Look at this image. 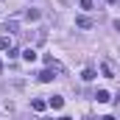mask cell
I'll list each match as a JSON object with an SVG mask.
<instances>
[{
	"mask_svg": "<svg viewBox=\"0 0 120 120\" xmlns=\"http://www.w3.org/2000/svg\"><path fill=\"white\" fill-rule=\"evenodd\" d=\"M45 64H48V67H50L56 75H64V64H61V61H56L53 56H45Z\"/></svg>",
	"mask_w": 120,
	"mask_h": 120,
	"instance_id": "6da1fadb",
	"label": "cell"
},
{
	"mask_svg": "<svg viewBox=\"0 0 120 120\" xmlns=\"http://www.w3.org/2000/svg\"><path fill=\"white\" fill-rule=\"evenodd\" d=\"M101 73H103L106 78H115V67H112V61H101Z\"/></svg>",
	"mask_w": 120,
	"mask_h": 120,
	"instance_id": "7a4b0ae2",
	"label": "cell"
},
{
	"mask_svg": "<svg viewBox=\"0 0 120 120\" xmlns=\"http://www.w3.org/2000/svg\"><path fill=\"white\" fill-rule=\"evenodd\" d=\"M53 78H59V75H53V70H50V67H45V70L39 73V81H45V84H48V81H53Z\"/></svg>",
	"mask_w": 120,
	"mask_h": 120,
	"instance_id": "3957f363",
	"label": "cell"
},
{
	"mask_svg": "<svg viewBox=\"0 0 120 120\" xmlns=\"http://www.w3.org/2000/svg\"><path fill=\"white\" fill-rule=\"evenodd\" d=\"M95 101H98V103H109V101H112V95H109L106 90H98V92H95Z\"/></svg>",
	"mask_w": 120,
	"mask_h": 120,
	"instance_id": "277c9868",
	"label": "cell"
},
{
	"mask_svg": "<svg viewBox=\"0 0 120 120\" xmlns=\"http://www.w3.org/2000/svg\"><path fill=\"white\" fill-rule=\"evenodd\" d=\"M45 106H48V103H45L42 98H34V101H31V109H34V112H45Z\"/></svg>",
	"mask_w": 120,
	"mask_h": 120,
	"instance_id": "5b68a950",
	"label": "cell"
},
{
	"mask_svg": "<svg viewBox=\"0 0 120 120\" xmlns=\"http://www.w3.org/2000/svg\"><path fill=\"white\" fill-rule=\"evenodd\" d=\"M75 25H78V28H92V20L81 14V17H75Z\"/></svg>",
	"mask_w": 120,
	"mask_h": 120,
	"instance_id": "8992f818",
	"label": "cell"
},
{
	"mask_svg": "<svg viewBox=\"0 0 120 120\" xmlns=\"http://www.w3.org/2000/svg\"><path fill=\"white\" fill-rule=\"evenodd\" d=\"M48 103H50L53 109H61V106H64V98H61V95H50V101H48Z\"/></svg>",
	"mask_w": 120,
	"mask_h": 120,
	"instance_id": "52a82bcc",
	"label": "cell"
},
{
	"mask_svg": "<svg viewBox=\"0 0 120 120\" xmlns=\"http://www.w3.org/2000/svg\"><path fill=\"white\" fill-rule=\"evenodd\" d=\"M22 59L25 61H36V50H34V48H25V50H22Z\"/></svg>",
	"mask_w": 120,
	"mask_h": 120,
	"instance_id": "ba28073f",
	"label": "cell"
},
{
	"mask_svg": "<svg viewBox=\"0 0 120 120\" xmlns=\"http://www.w3.org/2000/svg\"><path fill=\"white\" fill-rule=\"evenodd\" d=\"M14 42H11V36H0V50H8Z\"/></svg>",
	"mask_w": 120,
	"mask_h": 120,
	"instance_id": "9c48e42d",
	"label": "cell"
},
{
	"mask_svg": "<svg viewBox=\"0 0 120 120\" xmlns=\"http://www.w3.org/2000/svg\"><path fill=\"white\" fill-rule=\"evenodd\" d=\"M6 31H8V34H17V20H8V22H6Z\"/></svg>",
	"mask_w": 120,
	"mask_h": 120,
	"instance_id": "30bf717a",
	"label": "cell"
},
{
	"mask_svg": "<svg viewBox=\"0 0 120 120\" xmlns=\"http://www.w3.org/2000/svg\"><path fill=\"white\" fill-rule=\"evenodd\" d=\"M81 78H84V81H92V78H95V70H90V67H87V70L81 73Z\"/></svg>",
	"mask_w": 120,
	"mask_h": 120,
	"instance_id": "8fae6325",
	"label": "cell"
},
{
	"mask_svg": "<svg viewBox=\"0 0 120 120\" xmlns=\"http://www.w3.org/2000/svg\"><path fill=\"white\" fill-rule=\"evenodd\" d=\"M25 17H28V20H39V11H36V8H28Z\"/></svg>",
	"mask_w": 120,
	"mask_h": 120,
	"instance_id": "7c38bea8",
	"label": "cell"
},
{
	"mask_svg": "<svg viewBox=\"0 0 120 120\" xmlns=\"http://www.w3.org/2000/svg\"><path fill=\"white\" fill-rule=\"evenodd\" d=\"M81 8H87V11H90V8H92V0H81Z\"/></svg>",
	"mask_w": 120,
	"mask_h": 120,
	"instance_id": "4fadbf2b",
	"label": "cell"
},
{
	"mask_svg": "<svg viewBox=\"0 0 120 120\" xmlns=\"http://www.w3.org/2000/svg\"><path fill=\"white\" fill-rule=\"evenodd\" d=\"M115 28H117V31H120V20H117V22H115Z\"/></svg>",
	"mask_w": 120,
	"mask_h": 120,
	"instance_id": "5bb4252c",
	"label": "cell"
},
{
	"mask_svg": "<svg viewBox=\"0 0 120 120\" xmlns=\"http://www.w3.org/2000/svg\"><path fill=\"white\" fill-rule=\"evenodd\" d=\"M106 3H117V0H106Z\"/></svg>",
	"mask_w": 120,
	"mask_h": 120,
	"instance_id": "9a60e30c",
	"label": "cell"
},
{
	"mask_svg": "<svg viewBox=\"0 0 120 120\" xmlns=\"http://www.w3.org/2000/svg\"><path fill=\"white\" fill-rule=\"evenodd\" d=\"M0 73H3V64H0Z\"/></svg>",
	"mask_w": 120,
	"mask_h": 120,
	"instance_id": "2e32d148",
	"label": "cell"
}]
</instances>
